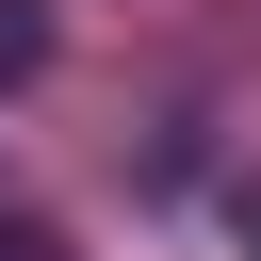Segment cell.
Segmentation results:
<instances>
[{
  "label": "cell",
  "mask_w": 261,
  "mask_h": 261,
  "mask_svg": "<svg viewBox=\"0 0 261 261\" xmlns=\"http://www.w3.org/2000/svg\"><path fill=\"white\" fill-rule=\"evenodd\" d=\"M228 245H245V261H261V179H245V196H228Z\"/></svg>",
  "instance_id": "obj_1"
}]
</instances>
